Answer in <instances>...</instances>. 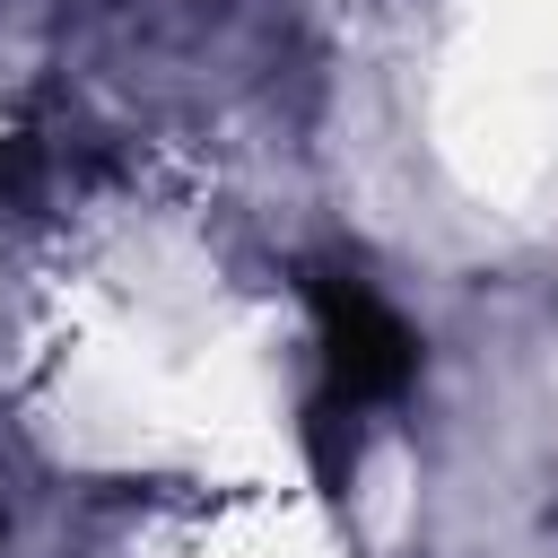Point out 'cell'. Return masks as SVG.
I'll return each instance as SVG.
<instances>
[{"mask_svg": "<svg viewBox=\"0 0 558 558\" xmlns=\"http://www.w3.org/2000/svg\"><path fill=\"white\" fill-rule=\"evenodd\" d=\"M305 305H314V340H323L314 436H331L349 410H375V401H401V392H410L418 340H410V323H401L357 270L314 262V270H305Z\"/></svg>", "mask_w": 558, "mask_h": 558, "instance_id": "cell-1", "label": "cell"}, {"mask_svg": "<svg viewBox=\"0 0 558 558\" xmlns=\"http://www.w3.org/2000/svg\"><path fill=\"white\" fill-rule=\"evenodd\" d=\"M26 183H35V157H26V148H9V140H0V201H17V192H26Z\"/></svg>", "mask_w": 558, "mask_h": 558, "instance_id": "cell-2", "label": "cell"}]
</instances>
